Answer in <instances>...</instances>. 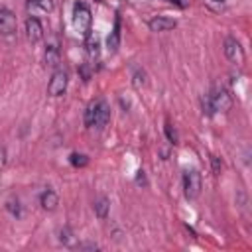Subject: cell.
<instances>
[{
  "instance_id": "obj_20",
  "label": "cell",
  "mask_w": 252,
  "mask_h": 252,
  "mask_svg": "<svg viewBox=\"0 0 252 252\" xmlns=\"http://www.w3.org/2000/svg\"><path fill=\"white\" fill-rule=\"evenodd\" d=\"M211 161H213V171H215V175H219V173H220V169H222L220 159H219L217 156H213V158H211Z\"/></svg>"
},
{
  "instance_id": "obj_13",
  "label": "cell",
  "mask_w": 252,
  "mask_h": 252,
  "mask_svg": "<svg viewBox=\"0 0 252 252\" xmlns=\"http://www.w3.org/2000/svg\"><path fill=\"white\" fill-rule=\"evenodd\" d=\"M28 10L33 14H47L53 10V0H30L28 2Z\"/></svg>"
},
{
  "instance_id": "obj_17",
  "label": "cell",
  "mask_w": 252,
  "mask_h": 252,
  "mask_svg": "<svg viewBox=\"0 0 252 252\" xmlns=\"http://www.w3.org/2000/svg\"><path fill=\"white\" fill-rule=\"evenodd\" d=\"M87 156H83V154H71V163L75 165V167H83V165H87Z\"/></svg>"
},
{
  "instance_id": "obj_22",
  "label": "cell",
  "mask_w": 252,
  "mask_h": 252,
  "mask_svg": "<svg viewBox=\"0 0 252 252\" xmlns=\"http://www.w3.org/2000/svg\"><path fill=\"white\" fill-rule=\"evenodd\" d=\"M211 2H224V0H211Z\"/></svg>"
},
{
  "instance_id": "obj_15",
  "label": "cell",
  "mask_w": 252,
  "mask_h": 252,
  "mask_svg": "<svg viewBox=\"0 0 252 252\" xmlns=\"http://www.w3.org/2000/svg\"><path fill=\"white\" fill-rule=\"evenodd\" d=\"M108 209H110V203H108L106 197H98V199L94 201V215H96L98 219H106Z\"/></svg>"
},
{
  "instance_id": "obj_4",
  "label": "cell",
  "mask_w": 252,
  "mask_h": 252,
  "mask_svg": "<svg viewBox=\"0 0 252 252\" xmlns=\"http://www.w3.org/2000/svg\"><path fill=\"white\" fill-rule=\"evenodd\" d=\"M201 187H203V179H201V173L197 169H187L183 173V191H185V197L187 199H197L201 195Z\"/></svg>"
},
{
  "instance_id": "obj_19",
  "label": "cell",
  "mask_w": 252,
  "mask_h": 252,
  "mask_svg": "<svg viewBox=\"0 0 252 252\" xmlns=\"http://www.w3.org/2000/svg\"><path fill=\"white\" fill-rule=\"evenodd\" d=\"M165 136H167V140L171 142V144H177V132L173 130V126L167 122L165 124Z\"/></svg>"
},
{
  "instance_id": "obj_11",
  "label": "cell",
  "mask_w": 252,
  "mask_h": 252,
  "mask_svg": "<svg viewBox=\"0 0 252 252\" xmlns=\"http://www.w3.org/2000/svg\"><path fill=\"white\" fill-rule=\"evenodd\" d=\"M120 28H122V24H120V14H116V18H114V28H112V32H110V35H108V39H106V47H108L110 53H114V51L118 49V45H120Z\"/></svg>"
},
{
  "instance_id": "obj_1",
  "label": "cell",
  "mask_w": 252,
  "mask_h": 252,
  "mask_svg": "<svg viewBox=\"0 0 252 252\" xmlns=\"http://www.w3.org/2000/svg\"><path fill=\"white\" fill-rule=\"evenodd\" d=\"M110 120V106L104 98H98L94 102H91L85 110V124L89 128H96L102 130Z\"/></svg>"
},
{
  "instance_id": "obj_12",
  "label": "cell",
  "mask_w": 252,
  "mask_h": 252,
  "mask_svg": "<svg viewBox=\"0 0 252 252\" xmlns=\"http://www.w3.org/2000/svg\"><path fill=\"white\" fill-rule=\"evenodd\" d=\"M39 205H41L45 211H55L57 205H59V197H57V193L51 191V189H45V191L39 195Z\"/></svg>"
},
{
  "instance_id": "obj_10",
  "label": "cell",
  "mask_w": 252,
  "mask_h": 252,
  "mask_svg": "<svg viewBox=\"0 0 252 252\" xmlns=\"http://www.w3.org/2000/svg\"><path fill=\"white\" fill-rule=\"evenodd\" d=\"M85 47H87V55H89L93 61H96L98 55H100V43H98V35H96L93 30L85 35Z\"/></svg>"
},
{
  "instance_id": "obj_16",
  "label": "cell",
  "mask_w": 252,
  "mask_h": 252,
  "mask_svg": "<svg viewBox=\"0 0 252 252\" xmlns=\"http://www.w3.org/2000/svg\"><path fill=\"white\" fill-rule=\"evenodd\" d=\"M146 73L142 71V69H138V67H134V71H132V85L136 87V89H142V87H146Z\"/></svg>"
},
{
  "instance_id": "obj_2",
  "label": "cell",
  "mask_w": 252,
  "mask_h": 252,
  "mask_svg": "<svg viewBox=\"0 0 252 252\" xmlns=\"http://www.w3.org/2000/svg\"><path fill=\"white\" fill-rule=\"evenodd\" d=\"M91 22H93L91 8L87 4H83V2H77L73 6V26H75V30L81 35H87L91 32Z\"/></svg>"
},
{
  "instance_id": "obj_21",
  "label": "cell",
  "mask_w": 252,
  "mask_h": 252,
  "mask_svg": "<svg viewBox=\"0 0 252 252\" xmlns=\"http://www.w3.org/2000/svg\"><path fill=\"white\" fill-rule=\"evenodd\" d=\"M4 165H6V148L0 144V171L4 169Z\"/></svg>"
},
{
  "instance_id": "obj_3",
  "label": "cell",
  "mask_w": 252,
  "mask_h": 252,
  "mask_svg": "<svg viewBox=\"0 0 252 252\" xmlns=\"http://www.w3.org/2000/svg\"><path fill=\"white\" fill-rule=\"evenodd\" d=\"M209 98H211V104H213L215 112H226L232 106V96H230V93L224 85H215L213 91L209 93Z\"/></svg>"
},
{
  "instance_id": "obj_14",
  "label": "cell",
  "mask_w": 252,
  "mask_h": 252,
  "mask_svg": "<svg viewBox=\"0 0 252 252\" xmlns=\"http://www.w3.org/2000/svg\"><path fill=\"white\" fill-rule=\"evenodd\" d=\"M45 63H47L49 67H53V69L59 67L61 57H59V47H57L55 43H49V45L45 47Z\"/></svg>"
},
{
  "instance_id": "obj_6",
  "label": "cell",
  "mask_w": 252,
  "mask_h": 252,
  "mask_svg": "<svg viewBox=\"0 0 252 252\" xmlns=\"http://www.w3.org/2000/svg\"><path fill=\"white\" fill-rule=\"evenodd\" d=\"M67 89V73L63 69H55L49 83H47V94L49 96H59Z\"/></svg>"
},
{
  "instance_id": "obj_18",
  "label": "cell",
  "mask_w": 252,
  "mask_h": 252,
  "mask_svg": "<svg viewBox=\"0 0 252 252\" xmlns=\"http://www.w3.org/2000/svg\"><path fill=\"white\" fill-rule=\"evenodd\" d=\"M201 102H203V112H205L207 116H213V114H215V110H213V104H211V98H209V94H205Z\"/></svg>"
},
{
  "instance_id": "obj_7",
  "label": "cell",
  "mask_w": 252,
  "mask_h": 252,
  "mask_svg": "<svg viewBox=\"0 0 252 252\" xmlns=\"http://www.w3.org/2000/svg\"><path fill=\"white\" fill-rule=\"evenodd\" d=\"M16 26H18V22H16L14 12L8 10V8H0V33L2 35H12L16 32Z\"/></svg>"
},
{
  "instance_id": "obj_9",
  "label": "cell",
  "mask_w": 252,
  "mask_h": 252,
  "mask_svg": "<svg viewBox=\"0 0 252 252\" xmlns=\"http://www.w3.org/2000/svg\"><path fill=\"white\" fill-rule=\"evenodd\" d=\"M175 26H177V22L173 18H167V16H154L148 22V28L152 32H167V30H173Z\"/></svg>"
},
{
  "instance_id": "obj_23",
  "label": "cell",
  "mask_w": 252,
  "mask_h": 252,
  "mask_svg": "<svg viewBox=\"0 0 252 252\" xmlns=\"http://www.w3.org/2000/svg\"><path fill=\"white\" fill-rule=\"evenodd\" d=\"M96 2H102V0H96Z\"/></svg>"
},
{
  "instance_id": "obj_8",
  "label": "cell",
  "mask_w": 252,
  "mask_h": 252,
  "mask_svg": "<svg viewBox=\"0 0 252 252\" xmlns=\"http://www.w3.org/2000/svg\"><path fill=\"white\" fill-rule=\"evenodd\" d=\"M26 37L32 41V43H37L41 37H43V26L37 18H28L26 20Z\"/></svg>"
},
{
  "instance_id": "obj_5",
  "label": "cell",
  "mask_w": 252,
  "mask_h": 252,
  "mask_svg": "<svg viewBox=\"0 0 252 252\" xmlns=\"http://www.w3.org/2000/svg\"><path fill=\"white\" fill-rule=\"evenodd\" d=\"M222 49H224V55H226V59L230 63H234V65H242L244 63V49H242V45H240V41L236 37L228 35L224 39Z\"/></svg>"
}]
</instances>
